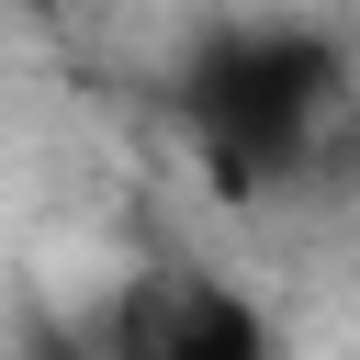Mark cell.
Returning <instances> with one entry per match:
<instances>
[{
	"mask_svg": "<svg viewBox=\"0 0 360 360\" xmlns=\"http://www.w3.org/2000/svg\"><path fill=\"white\" fill-rule=\"evenodd\" d=\"M169 101H180L202 169H214L236 202H259V191L315 180V158H326V135H338V112H349V45H338L326 22H292V11L214 22V34L180 56Z\"/></svg>",
	"mask_w": 360,
	"mask_h": 360,
	"instance_id": "1",
	"label": "cell"
},
{
	"mask_svg": "<svg viewBox=\"0 0 360 360\" xmlns=\"http://www.w3.org/2000/svg\"><path fill=\"white\" fill-rule=\"evenodd\" d=\"M112 360H270V315L236 281H146L112 326Z\"/></svg>",
	"mask_w": 360,
	"mask_h": 360,
	"instance_id": "2",
	"label": "cell"
}]
</instances>
